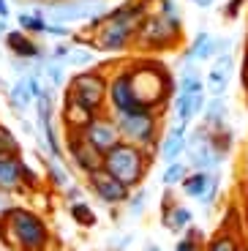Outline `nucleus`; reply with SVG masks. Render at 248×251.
Segmentation results:
<instances>
[{"label": "nucleus", "mask_w": 248, "mask_h": 251, "mask_svg": "<svg viewBox=\"0 0 248 251\" xmlns=\"http://www.w3.org/2000/svg\"><path fill=\"white\" fill-rule=\"evenodd\" d=\"M240 85L248 96V44H246V52H243V66H240Z\"/></svg>", "instance_id": "43"}, {"label": "nucleus", "mask_w": 248, "mask_h": 251, "mask_svg": "<svg viewBox=\"0 0 248 251\" xmlns=\"http://www.w3.org/2000/svg\"><path fill=\"white\" fill-rule=\"evenodd\" d=\"M63 200L69 202V205H74V202H79V200H82V188L71 183V186L66 188V191H63Z\"/></svg>", "instance_id": "42"}, {"label": "nucleus", "mask_w": 248, "mask_h": 251, "mask_svg": "<svg viewBox=\"0 0 248 251\" xmlns=\"http://www.w3.org/2000/svg\"><path fill=\"white\" fill-rule=\"evenodd\" d=\"M210 142H213V151H218L223 158H226L229 151H232V142H235V131H232L229 126H221V128L210 131Z\"/></svg>", "instance_id": "32"}, {"label": "nucleus", "mask_w": 248, "mask_h": 251, "mask_svg": "<svg viewBox=\"0 0 248 251\" xmlns=\"http://www.w3.org/2000/svg\"><path fill=\"white\" fill-rule=\"evenodd\" d=\"M11 17V6H8V0H0V19H8Z\"/></svg>", "instance_id": "45"}, {"label": "nucleus", "mask_w": 248, "mask_h": 251, "mask_svg": "<svg viewBox=\"0 0 248 251\" xmlns=\"http://www.w3.org/2000/svg\"><path fill=\"white\" fill-rule=\"evenodd\" d=\"M106 90H109V71L99 69V66L76 71L66 85V93L74 96L87 109H93L96 115L106 112Z\"/></svg>", "instance_id": "7"}, {"label": "nucleus", "mask_w": 248, "mask_h": 251, "mask_svg": "<svg viewBox=\"0 0 248 251\" xmlns=\"http://www.w3.org/2000/svg\"><path fill=\"white\" fill-rule=\"evenodd\" d=\"M0 36H8V25H6V19H0Z\"/></svg>", "instance_id": "49"}, {"label": "nucleus", "mask_w": 248, "mask_h": 251, "mask_svg": "<svg viewBox=\"0 0 248 251\" xmlns=\"http://www.w3.org/2000/svg\"><path fill=\"white\" fill-rule=\"evenodd\" d=\"M243 6H246V0H226V6H223V17L226 19H237L243 11Z\"/></svg>", "instance_id": "37"}, {"label": "nucleus", "mask_w": 248, "mask_h": 251, "mask_svg": "<svg viewBox=\"0 0 248 251\" xmlns=\"http://www.w3.org/2000/svg\"><path fill=\"white\" fill-rule=\"evenodd\" d=\"M0 243H6L11 251H50L55 240L41 213L11 205L0 213Z\"/></svg>", "instance_id": "3"}, {"label": "nucleus", "mask_w": 248, "mask_h": 251, "mask_svg": "<svg viewBox=\"0 0 248 251\" xmlns=\"http://www.w3.org/2000/svg\"><path fill=\"white\" fill-rule=\"evenodd\" d=\"M8 207H11V194L0 191V213H3V210H8Z\"/></svg>", "instance_id": "44"}, {"label": "nucleus", "mask_w": 248, "mask_h": 251, "mask_svg": "<svg viewBox=\"0 0 248 251\" xmlns=\"http://www.w3.org/2000/svg\"><path fill=\"white\" fill-rule=\"evenodd\" d=\"M69 52H71V47H69V44H55V47H52V52H50V60L63 63L66 57H69Z\"/></svg>", "instance_id": "40"}, {"label": "nucleus", "mask_w": 248, "mask_h": 251, "mask_svg": "<svg viewBox=\"0 0 248 251\" xmlns=\"http://www.w3.org/2000/svg\"><path fill=\"white\" fill-rule=\"evenodd\" d=\"M142 251H164V249H161V246H158V243H148V246H145Z\"/></svg>", "instance_id": "48"}, {"label": "nucleus", "mask_w": 248, "mask_h": 251, "mask_svg": "<svg viewBox=\"0 0 248 251\" xmlns=\"http://www.w3.org/2000/svg\"><path fill=\"white\" fill-rule=\"evenodd\" d=\"M148 14H180L177 0H145Z\"/></svg>", "instance_id": "36"}, {"label": "nucleus", "mask_w": 248, "mask_h": 251, "mask_svg": "<svg viewBox=\"0 0 248 251\" xmlns=\"http://www.w3.org/2000/svg\"><path fill=\"white\" fill-rule=\"evenodd\" d=\"M19 128H22L25 134H33V137H36V128H33V126L27 123V120H19Z\"/></svg>", "instance_id": "47"}, {"label": "nucleus", "mask_w": 248, "mask_h": 251, "mask_svg": "<svg viewBox=\"0 0 248 251\" xmlns=\"http://www.w3.org/2000/svg\"><path fill=\"white\" fill-rule=\"evenodd\" d=\"M79 134L85 137V142L90 145V148H96V151L101 153V156H106L112 148H118V145L123 142V139H120V128H118V123H115V118H112V112H99Z\"/></svg>", "instance_id": "10"}, {"label": "nucleus", "mask_w": 248, "mask_h": 251, "mask_svg": "<svg viewBox=\"0 0 248 251\" xmlns=\"http://www.w3.org/2000/svg\"><path fill=\"white\" fill-rule=\"evenodd\" d=\"M148 200H150V194H148V188H145V186H139V188H134V191H131L128 202H125V210H128L131 219H139V216L145 213Z\"/></svg>", "instance_id": "33"}, {"label": "nucleus", "mask_w": 248, "mask_h": 251, "mask_svg": "<svg viewBox=\"0 0 248 251\" xmlns=\"http://www.w3.org/2000/svg\"><path fill=\"white\" fill-rule=\"evenodd\" d=\"M47 25H50V19H47V11L44 6H33L30 11H19L17 14V27L27 36H38V33H47Z\"/></svg>", "instance_id": "23"}, {"label": "nucleus", "mask_w": 248, "mask_h": 251, "mask_svg": "<svg viewBox=\"0 0 248 251\" xmlns=\"http://www.w3.org/2000/svg\"><path fill=\"white\" fill-rule=\"evenodd\" d=\"M197 8H210V6H216V0H191Z\"/></svg>", "instance_id": "46"}, {"label": "nucleus", "mask_w": 248, "mask_h": 251, "mask_svg": "<svg viewBox=\"0 0 248 251\" xmlns=\"http://www.w3.org/2000/svg\"><path fill=\"white\" fill-rule=\"evenodd\" d=\"M205 104H207V93H174L169 107H172V115H174L177 123L191 126L194 120L202 115Z\"/></svg>", "instance_id": "17"}, {"label": "nucleus", "mask_w": 248, "mask_h": 251, "mask_svg": "<svg viewBox=\"0 0 248 251\" xmlns=\"http://www.w3.org/2000/svg\"><path fill=\"white\" fill-rule=\"evenodd\" d=\"M69 213H71V219H74L76 224L82 226V229H93V226L99 224V216L93 213V207L87 205L85 200H79V202H74V205H69Z\"/></svg>", "instance_id": "31"}, {"label": "nucleus", "mask_w": 248, "mask_h": 251, "mask_svg": "<svg viewBox=\"0 0 248 251\" xmlns=\"http://www.w3.org/2000/svg\"><path fill=\"white\" fill-rule=\"evenodd\" d=\"M44 175H47V183H50L55 191H66L71 186V172L66 170L63 158H44Z\"/></svg>", "instance_id": "24"}, {"label": "nucleus", "mask_w": 248, "mask_h": 251, "mask_svg": "<svg viewBox=\"0 0 248 251\" xmlns=\"http://www.w3.org/2000/svg\"><path fill=\"white\" fill-rule=\"evenodd\" d=\"M0 88H3V79H0Z\"/></svg>", "instance_id": "50"}, {"label": "nucleus", "mask_w": 248, "mask_h": 251, "mask_svg": "<svg viewBox=\"0 0 248 251\" xmlns=\"http://www.w3.org/2000/svg\"><path fill=\"white\" fill-rule=\"evenodd\" d=\"M96 118L93 109H87L85 104H79V101L74 99V96H69L66 90H63V104H60V123L66 131H82L90 120Z\"/></svg>", "instance_id": "16"}, {"label": "nucleus", "mask_w": 248, "mask_h": 251, "mask_svg": "<svg viewBox=\"0 0 248 251\" xmlns=\"http://www.w3.org/2000/svg\"><path fill=\"white\" fill-rule=\"evenodd\" d=\"M202 123L210 131H216L221 126H229V104H226L223 96H207V104L202 109Z\"/></svg>", "instance_id": "21"}, {"label": "nucleus", "mask_w": 248, "mask_h": 251, "mask_svg": "<svg viewBox=\"0 0 248 251\" xmlns=\"http://www.w3.org/2000/svg\"><path fill=\"white\" fill-rule=\"evenodd\" d=\"M131 235H120V238H112L109 240V251H123V249H128L131 246Z\"/></svg>", "instance_id": "41"}, {"label": "nucleus", "mask_w": 248, "mask_h": 251, "mask_svg": "<svg viewBox=\"0 0 248 251\" xmlns=\"http://www.w3.org/2000/svg\"><path fill=\"white\" fill-rule=\"evenodd\" d=\"M226 52H232V41L226 36H210L207 30H197L191 38V47L186 50V60H216L218 55H226Z\"/></svg>", "instance_id": "13"}, {"label": "nucleus", "mask_w": 248, "mask_h": 251, "mask_svg": "<svg viewBox=\"0 0 248 251\" xmlns=\"http://www.w3.org/2000/svg\"><path fill=\"white\" fill-rule=\"evenodd\" d=\"M183 17L180 14H148L134 36V52L155 57L183 44Z\"/></svg>", "instance_id": "4"}, {"label": "nucleus", "mask_w": 248, "mask_h": 251, "mask_svg": "<svg viewBox=\"0 0 248 251\" xmlns=\"http://www.w3.org/2000/svg\"><path fill=\"white\" fill-rule=\"evenodd\" d=\"M63 148H66V153H69L71 164H74V170L79 172V175L87 177V175H93V172H99L101 167H104V156H101L96 148H90L79 131H66Z\"/></svg>", "instance_id": "12"}, {"label": "nucleus", "mask_w": 248, "mask_h": 251, "mask_svg": "<svg viewBox=\"0 0 248 251\" xmlns=\"http://www.w3.org/2000/svg\"><path fill=\"white\" fill-rule=\"evenodd\" d=\"M218 191H221V170H216V172H213L210 183H207V191H205V194H202V200H199V205L210 207L213 202L218 200Z\"/></svg>", "instance_id": "35"}, {"label": "nucleus", "mask_w": 248, "mask_h": 251, "mask_svg": "<svg viewBox=\"0 0 248 251\" xmlns=\"http://www.w3.org/2000/svg\"><path fill=\"white\" fill-rule=\"evenodd\" d=\"M0 156H19V139L3 123H0Z\"/></svg>", "instance_id": "34"}, {"label": "nucleus", "mask_w": 248, "mask_h": 251, "mask_svg": "<svg viewBox=\"0 0 248 251\" xmlns=\"http://www.w3.org/2000/svg\"><path fill=\"white\" fill-rule=\"evenodd\" d=\"M232 71H235V57H232V52L218 55L216 60H210V71L205 74V93L207 96H226Z\"/></svg>", "instance_id": "14"}, {"label": "nucleus", "mask_w": 248, "mask_h": 251, "mask_svg": "<svg viewBox=\"0 0 248 251\" xmlns=\"http://www.w3.org/2000/svg\"><path fill=\"white\" fill-rule=\"evenodd\" d=\"M44 85L52 90H66V85H69V76H66V69H63V63L57 60H44Z\"/></svg>", "instance_id": "28"}, {"label": "nucleus", "mask_w": 248, "mask_h": 251, "mask_svg": "<svg viewBox=\"0 0 248 251\" xmlns=\"http://www.w3.org/2000/svg\"><path fill=\"white\" fill-rule=\"evenodd\" d=\"M148 17V3L145 0H123L115 8L104 14V25L96 30L90 47L104 55H120V52L134 50V36L139 25Z\"/></svg>", "instance_id": "2"}, {"label": "nucleus", "mask_w": 248, "mask_h": 251, "mask_svg": "<svg viewBox=\"0 0 248 251\" xmlns=\"http://www.w3.org/2000/svg\"><path fill=\"white\" fill-rule=\"evenodd\" d=\"M188 172H191V167H188L186 158H180V161H169V164H167V170L161 172V183H164V188H174V186H180V183L186 180Z\"/></svg>", "instance_id": "29"}, {"label": "nucleus", "mask_w": 248, "mask_h": 251, "mask_svg": "<svg viewBox=\"0 0 248 251\" xmlns=\"http://www.w3.org/2000/svg\"><path fill=\"white\" fill-rule=\"evenodd\" d=\"M153 156L155 153L145 151V148L120 142L118 148H112L104 156V170L134 191V188L145 186V180H148L150 167H153Z\"/></svg>", "instance_id": "5"}, {"label": "nucleus", "mask_w": 248, "mask_h": 251, "mask_svg": "<svg viewBox=\"0 0 248 251\" xmlns=\"http://www.w3.org/2000/svg\"><path fill=\"white\" fill-rule=\"evenodd\" d=\"M213 172L216 170H210V172H205V170H191L186 175V180L180 183V188H183V194L188 197V200H202V194L207 191V183H210V177H213Z\"/></svg>", "instance_id": "25"}, {"label": "nucleus", "mask_w": 248, "mask_h": 251, "mask_svg": "<svg viewBox=\"0 0 248 251\" xmlns=\"http://www.w3.org/2000/svg\"><path fill=\"white\" fill-rule=\"evenodd\" d=\"M63 63H69V66H74L76 71H85V69H93V63H96V52L90 44H82V47H71L69 57Z\"/></svg>", "instance_id": "30"}, {"label": "nucleus", "mask_w": 248, "mask_h": 251, "mask_svg": "<svg viewBox=\"0 0 248 251\" xmlns=\"http://www.w3.org/2000/svg\"><path fill=\"white\" fill-rule=\"evenodd\" d=\"M25 167L27 161H22V156H0V191H25Z\"/></svg>", "instance_id": "15"}, {"label": "nucleus", "mask_w": 248, "mask_h": 251, "mask_svg": "<svg viewBox=\"0 0 248 251\" xmlns=\"http://www.w3.org/2000/svg\"><path fill=\"white\" fill-rule=\"evenodd\" d=\"M188 128H191V126L174 120L172 128L161 137V142H158V156L164 158V164L180 161V158L186 156V134H188Z\"/></svg>", "instance_id": "18"}, {"label": "nucleus", "mask_w": 248, "mask_h": 251, "mask_svg": "<svg viewBox=\"0 0 248 251\" xmlns=\"http://www.w3.org/2000/svg\"><path fill=\"white\" fill-rule=\"evenodd\" d=\"M191 170H221L223 156L218 151H213V142H210V128L205 123L202 126H191L186 134V156Z\"/></svg>", "instance_id": "9"}, {"label": "nucleus", "mask_w": 248, "mask_h": 251, "mask_svg": "<svg viewBox=\"0 0 248 251\" xmlns=\"http://www.w3.org/2000/svg\"><path fill=\"white\" fill-rule=\"evenodd\" d=\"M240 246H243L240 235H235L232 229H218L213 238L205 240L202 251H240Z\"/></svg>", "instance_id": "27"}, {"label": "nucleus", "mask_w": 248, "mask_h": 251, "mask_svg": "<svg viewBox=\"0 0 248 251\" xmlns=\"http://www.w3.org/2000/svg\"><path fill=\"white\" fill-rule=\"evenodd\" d=\"M85 183H87V188L93 191L96 200L106 207H120V205H125L128 197H131V188L123 186L115 175H109L104 167H101L99 172H93V175H87Z\"/></svg>", "instance_id": "11"}, {"label": "nucleus", "mask_w": 248, "mask_h": 251, "mask_svg": "<svg viewBox=\"0 0 248 251\" xmlns=\"http://www.w3.org/2000/svg\"><path fill=\"white\" fill-rule=\"evenodd\" d=\"M174 99V76L158 57H137L109 71L106 112H161Z\"/></svg>", "instance_id": "1"}, {"label": "nucleus", "mask_w": 248, "mask_h": 251, "mask_svg": "<svg viewBox=\"0 0 248 251\" xmlns=\"http://www.w3.org/2000/svg\"><path fill=\"white\" fill-rule=\"evenodd\" d=\"M174 93H205V76L199 74L197 63L183 57V71L174 79Z\"/></svg>", "instance_id": "22"}, {"label": "nucleus", "mask_w": 248, "mask_h": 251, "mask_svg": "<svg viewBox=\"0 0 248 251\" xmlns=\"http://www.w3.org/2000/svg\"><path fill=\"white\" fill-rule=\"evenodd\" d=\"M191 224H194V210L188 205H183V202H172L169 207L161 210V226L169 229V232H174V235L186 232Z\"/></svg>", "instance_id": "20"}, {"label": "nucleus", "mask_w": 248, "mask_h": 251, "mask_svg": "<svg viewBox=\"0 0 248 251\" xmlns=\"http://www.w3.org/2000/svg\"><path fill=\"white\" fill-rule=\"evenodd\" d=\"M202 246H205V243H199V240L183 235V238L177 240V246H174V251H202Z\"/></svg>", "instance_id": "38"}, {"label": "nucleus", "mask_w": 248, "mask_h": 251, "mask_svg": "<svg viewBox=\"0 0 248 251\" xmlns=\"http://www.w3.org/2000/svg\"><path fill=\"white\" fill-rule=\"evenodd\" d=\"M6 50L14 57H22V60H44V50L36 44V38H30L22 30H8Z\"/></svg>", "instance_id": "19"}, {"label": "nucleus", "mask_w": 248, "mask_h": 251, "mask_svg": "<svg viewBox=\"0 0 248 251\" xmlns=\"http://www.w3.org/2000/svg\"><path fill=\"white\" fill-rule=\"evenodd\" d=\"M36 3H38V0H36ZM44 3H50V0H44Z\"/></svg>", "instance_id": "51"}, {"label": "nucleus", "mask_w": 248, "mask_h": 251, "mask_svg": "<svg viewBox=\"0 0 248 251\" xmlns=\"http://www.w3.org/2000/svg\"><path fill=\"white\" fill-rule=\"evenodd\" d=\"M50 22L71 25V22H90L93 17H104L109 11V0H50L44 3Z\"/></svg>", "instance_id": "8"}, {"label": "nucleus", "mask_w": 248, "mask_h": 251, "mask_svg": "<svg viewBox=\"0 0 248 251\" xmlns=\"http://www.w3.org/2000/svg\"><path fill=\"white\" fill-rule=\"evenodd\" d=\"M120 128V139L128 145L158 153V142L164 137V115L161 112H118L112 115Z\"/></svg>", "instance_id": "6"}, {"label": "nucleus", "mask_w": 248, "mask_h": 251, "mask_svg": "<svg viewBox=\"0 0 248 251\" xmlns=\"http://www.w3.org/2000/svg\"><path fill=\"white\" fill-rule=\"evenodd\" d=\"M33 101H36V99H33L30 88H27L25 76H19L11 88H8V104H11V109H14L17 115H25L27 109L33 107Z\"/></svg>", "instance_id": "26"}, {"label": "nucleus", "mask_w": 248, "mask_h": 251, "mask_svg": "<svg viewBox=\"0 0 248 251\" xmlns=\"http://www.w3.org/2000/svg\"><path fill=\"white\" fill-rule=\"evenodd\" d=\"M47 36H57V38H71L74 33H71L69 25H57V22H50L47 25Z\"/></svg>", "instance_id": "39"}]
</instances>
